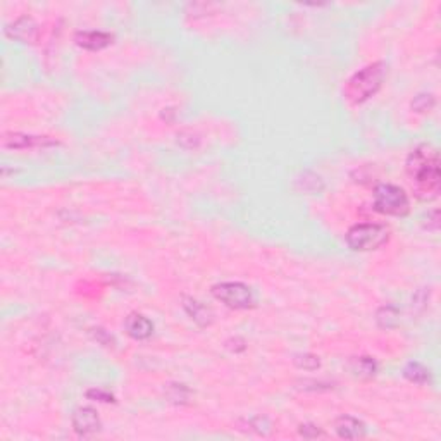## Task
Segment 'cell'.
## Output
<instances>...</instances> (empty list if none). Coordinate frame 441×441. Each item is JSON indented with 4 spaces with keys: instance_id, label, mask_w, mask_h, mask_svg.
Here are the masks:
<instances>
[{
    "instance_id": "6da1fadb",
    "label": "cell",
    "mask_w": 441,
    "mask_h": 441,
    "mask_svg": "<svg viewBox=\"0 0 441 441\" xmlns=\"http://www.w3.org/2000/svg\"><path fill=\"white\" fill-rule=\"evenodd\" d=\"M405 169L419 198H435L440 190V157L431 147L421 145L409 154Z\"/></svg>"
},
{
    "instance_id": "7a4b0ae2",
    "label": "cell",
    "mask_w": 441,
    "mask_h": 441,
    "mask_svg": "<svg viewBox=\"0 0 441 441\" xmlns=\"http://www.w3.org/2000/svg\"><path fill=\"white\" fill-rule=\"evenodd\" d=\"M386 74H388L386 62L376 61L373 64H368L346 80L345 87H343V95L350 104L357 105L368 102L370 97L380 92Z\"/></svg>"
},
{
    "instance_id": "3957f363",
    "label": "cell",
    "mask_w": 441,
    "mask_h": 441,
    "mask_svg": "<svg viewBox=\"0 0 441 441\" xmlns=\"http://www.w3.org/2000/svg\"><path fill=\"white\" fill-rule=\"evenodd\" d=\"M388 238L389 231L386 226L376 224V222H361L346 231L345 240L354 252H369L385 245Z\"/></svg>"
},
{
    "instance_id": "277c9868",
    "label": "cell",
    "mask_w": 441,
    "mask_h": 441,
    "mask_svg": "<svg viewBox=\"0 0 441 441\" xmlns=\"http://www.w3.org/2000/svg\"><path fill=\"white\" fill-rule=\"evenodd\" d=\"M374 209L386 216H407L411 210V200L404 188L392 185V183H381L374 188Z\"/></svg>"
},
{
    "instance_id": "5b68a950",
    "label": "cell",
    "mask_w": 441,
    "mask_h": 441,
    "mask_svg": "<svg viewBox=\"0 0 441 441\" xmlns=\"http://www.w3.org/2000/svg\"><path fill=\"white\" fill-rule=\"evenodd\" d=\"M214 298L219 300L229 309H250L255 303L253 298V291L250 286L240 281H224V283H217L212 286Z\"/></svg>"
},
{
    "instance_id": "8992f818",
    "label": "cell",
    "mask_w": 441,
    "mask_h": 441,
    "mask_svg": "<svg viewBox=\"0 0 441 441\" xmlns=\"http://www.w3.org/2000/svg\"><path fill=\"white\" fill-rule=\"evenodd\" d=\"M2 145L11 150H28V148H45L59 145L52 136L26 135V133H6L2 138Z\"/></svg>"
},
{
    "instance_id": "52a82bcc",
    "label": "cell",
    "mask_w": 441,
    "mask_h": 441,
    "mask_svg": "<svg viewBox=\"0 0 441 441\" xmlns=\"http://www.w3.org/2000/svg\"><path fill=\"white\" fill-rule=\"evenodd\" d=\"M4 31L11 40L25 42V44H35L40 37V26L31 16H19L18 19L7 25Z\"/></svg>"
},
{
    "instance_id": "ba28073f",
    "label": "cell",
    "mask_w": 441,
    "mask_h": 441,
    "mask_svg": "<svg viewBox=\"0 0 441 441\" xmlns=\"http://www.w3.org/2000/svg\"><path fill=\"white\" fill-rule=\"evenodd\" d=\"M73 429L80 436H92L100 431L102 428V421H100L99 413L92 407H80L76 409L71 417Z\"/></svg>"
},
{
    "instance_id": "9c48e42d",
    "label": "cell",
    "mask_w": 441,
    "mask_h": 441,
    "mask_svg": "<svg viewBox=\"0 0 441 441\" xmlns=\"http://www.w3.org/2000/svg\"><path fill=\"white\" fill-rule=\"evenodd\" d=\"M112 35L107 31H97V30H87L78 31L74 42L85 50H102L105 47L112 44Z\"/></svg>"
},
{
    "instance_id": "30bf717a",
    "label": "cell",
    "mask_w": 441,
    "mask_h": 441,
    "mask_svg": "<svg viewBox=\"0 0 441 441\" xmlns=\"http://www.w3.org/2000/svg\"><path fill=\"white\" fill-rule=\"evenodd\" d=\"M183 309L190 315V319L200 327H207L214 322V314L205 303L193 296H183Z\"/></svg>"
},
{
    "instance_id": "8fae6325",
    "label": "cell",
    "mask_w": 441,
    "mask_h": 441,
    "mask_svg": "<svg viewBox=\"0 0 441 441\" xmlns=\"http://www.w3.org/2000/svg\"><path fill=\"white\" fill-rule=\"evenodd\" d=\"M124 330H126V333L133 339H147L154 333V322L143 314L133 312V314L128 315L126 321H124Z\"/></svg>"
},
{
    "instance_id": "7c38bea8",
    "label": "cell",
    "mask_w": 441,
    "mask_h": 441,
    "mask_svg": "<svg viewBox=\"0 0 441 441\" xmlns=\"http://www.w3.org/2000/svg\"><path fill=\"white\" fill-rule=\"evenodd\" d=\"M334 431L343 440H357L366 436V424L352 416H342L334 423Z\"/></svg>"
},
{
    "instance_id": "4fadbf2b",
    "label": "cell",
    "mask_w": 441,
    "mask_h": 441,
    "mask_svg": "<svg viewBox=\"0 0 441 441\" xmlns=\"http://www.w3.org/2000/svg\"><path fill=\"white\" fill-rule=\"evenodd\" d=\"M376 322L382 330H392V327H395L400 322V310L393 303H386V306L377 309Z\"/></svg>"
},
{
    "instance_id": "5bb4252c",
    "label": "cell",
    "mask_w": 441,
    "mask_h": 441,
    "mask_svg": "<svg viewBox=\"0 0 441 441\" xmlns=\"http://www.w3.org/2000/svg\"><path fill=\"white\" fill-rule=\"evenodd\" d=\"M404 376L416 385H426L431 381V370L419 362H409L404 368Z\"/></svg>"
},
{
    "instance_id": "9a60e30c",
    "label": "cell",
    "mask_w": 441,
    "mask_h": 441,
    "mask_svg": "<svg viewBox=\"0 0 441 441\" xmlns=\"http://www.w3.org/2000/svg\"><path fill=\"white\" fill-rule=\"evenodd\" d=\"M377 370V364L370 357H358L354 361V373L357 376L370 377L374 376Z\"/></svg>"
},
{
    "instance_id": "2e32d148",
    "label": "cell",
    "mask_w": 441,
    "mask_h": 441,
    "mask_svg": "<svg viewBox=\"0 0 441 441\" xmlns=\"http://www.w3.org/2000/svg\"><path fill=\"white\" fill-rule=\"evenodd\" d=\"M190 395V388H186L185 385H169V388H167V398L173 404H186Z\"/></svg>"
},
{
    "instance_id": "e0dca14e",
    "label": "cell",
    "mask_w": 441,
    "mask_h": 441,
    "mask_svg": "<svg viewBox=\"0 0 441 441\" xmlns=\"http://www.w3.org/2000/svg\"><path fill=\"white\" fill-rule=\"evenodd\" d=\"M433 107H435V97L431 93H421L412 102V109L416 112H429Z\"/></svg>"
},
{
    "instance_id": "ac0fdd59",
    "label": "cell",
    "mask_w": 441,
    "mask_h": 441,
    "mask_svg": "<svg viewBox=\"0 0 441 441\" xmlns=\"http://www.w3.org/2000/svg\"><path fill=\"white\" fill-rule=\"evenodd\" d=\"M295 364L298 366L300 369L315 370V369H319V366H321V361H319V357H315V355L303 354V355H296Z\"/></svg>"
},
{
    "instance_id": "d6986e66",
    "label": "cell",
    "mask_w": 441,
    "mask_h": 441,
    "mask_svg": "<svg viewBox=\"0 0 441 441\" xmlns=\"http://www.w3.org/2000/svg\"><path fill=\"white\" fill-rule=\"evenodd\" d=\"M300 435L303 438H319V436H326L318 426H312V424H302L300 426Z\"/></svg>"
},
{
    "instance_id": "ffe728a7",
    "label": "cell",
    "mask_w": 441,
    "mask_h": 441,
    "mask_svg": "<svg viewBox=\"0 0 441 441\" xmlns=\"http://www.w3.org/2000/svg\"><path fill=\"white\" fill-rule=\"evenodd\" d=\"M87 397L92 398V400L105 401V404H111V401H114V397H112L111 393L102 392V389H90V392H87Z\"/></svg>"
}]
</instances>
